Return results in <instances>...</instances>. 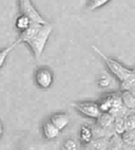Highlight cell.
<instances>
[{
	"label": "cell",
	"instance_id": "6da1fadb",
	"mask_svg": "<svg viewBox=\"0 0 135 150\" xmlns=\"http://www.w3.org/2000/svg\"><path fill=\"white\" fill-rule=\"evenodd\" d=\"M53 31V27L50 23H38L33 22L27 30L20 32L16 42L27 43L32 50L36 59H39L42 55L50 35Z\"/></svg>",
	"mask_w": 135,
	"mask_h": 150
},
{
	"label": "cell",
	"instance_id": "7a4b0ae2",
	"mask_svg": "<svg viewBox=\"0 0 135 150\" xmlns=\"http://www.w3.org/2000/svg\"><path fill=\"white\" fill-rule=\"evenodd\" d=\"M93 50L95 51V53L99 55V57L105 62V66L109 69V71L111 72V74L113 75L114 77L116 78L119 83H122L124 79H127V77L132 73L133 69H129L126 66H124L122 64H120L119 62H117L116 59H113L111 57L107 56L103 51H100L99 49L96 46H93Z\"/></svg>",
	"mask_w": 135,
	"mask_h": 150
},
{
	"label": "cell",
	"instance_id": "3957f363",
	"mask_svg": "<svg viewBox=\"0 0 135 150\" xmlns=\"http://www.w3.org/2000/svg\"><path fill=\"white\" fill-rule=\"evenodd\" d=\"M94 139L112 137L115 133V118L108 112H103L93 125Z\"/></svg>",
	"mask_w": 135,
	"mask_h": 150
},
{
	"label": "cell",
	"instance_id": "277c9868",
	"mask_svg": "<svg viewBox=\"0 0 135 150\" xmlns=\"http://www.w3.org/2000/svg\"><path fill=\"white\" fill-rule=\"evenodd\" d=\"M79 113L82 115L86 116L92 120H97L101 114V110H100L99 104L96 102H91V100H81V102H74L72 104Z\"/></svg>",
	"mask_w": 135,
	"mask_h": 150
},
{
	"label": "cell",
	"instance_id": "5b68a950",
	"mask_svg": "<svg viewBox=\"0 0 135 150\" xmlns=\"http://www.w3.org/2000/svg\"><path fill=\"white\" fill-rule=\"evenodd\" d=\"M34 81L37 88L41 90H48L54 83V74L48 67H39L34 74Z\"/></svg>",
	"mask_w": 135,
	"mask_h": 150
},
{
	"label": "cell",
	"instance_id": "8992f818",
	"mask_svg": "<svg viewBox=\"0 0 135 150\" xmlns=\"http://www.w3.org/2000/svg\"><path fill=\"white\" fill-rule=\"evenodd\" d=\"M19 3V12L20 14L27 15L33 22L38 23H48L46 20L40 15L38 10L35 8L31 0H18Z\"/></svg>",
	"mask_w": 135,
	"mask_h": 150
},
{
	"label": "cell",
	"instance_id": "52a82bcc",
	"mask_svg": "<svg viewBox=\"0 0 135 150\" xmlns=\"http://www.w3.org/2000/svg\"><path fill=\"white\" fill-rule=\"evenodd\" d=\"M107 150H135V147L129 145L122 139V135L114 134L109 141V145Z\"/></svg>",
	"mask_w": 135,
	"mask_h": 150
},
{
	"label": "cell",
	"instance_id": "ba28073f",
	"mask_svg": "<svg viewBox=\"0 0 135 150\" xmlns=\"http://www.w3.org/2000/svg\"><path fill=\"white\" fill-rule=\"evenodd\" d=\"M42 134L43 137H44V139L52 141V139H55L56 137H58V135L60 134V130L49 120V121L43 123Z\"/></svg>",
	"mask_w": 135,
	"mask_h": 150
},
{
	"label": "cell",
	"instance_id": "9c48e42d",
	"mask_svg": "<svg viewBox=\"0 0 135 150\" xmlns=\"http://www.w3.org/2000/svg\"><path fill=\"white\" fill-rule=\"evenodd\" d=\"M50 121L54 124L60 131H62V130L69 125V123H70V116L68 115L67 113L58 112V113L53 114V115L50 117Z\"/></svg>",
	"mask_w": 135,
	"mask_h": 150
},
{
	"label": "cell",
	"instance_id": "30bf717a",
	"mask_svg": "<svg viewBox=\"0 0 135 150\" xmlns=\"http://www.w3.org/2000/svg\"><path fill=\"white\" fill-rule=\"evenodd\" d=\"M19 150H46V146L39 141L22 139L19 144Z\"/></svg>",
	"mask_w": 135,
	"mask_h": 150
},
{
	"label": "cell",
	"instance_id": "8fae6325",
	"mask_svg": "<svg viewBox=\"0 0 135 150\" xmlns=\"http://www.w3.org/2000/svg\"><path fill=\"white\" fill-rule=\"evenodd\" d=\"M79 139L84 145L91 143L94 139V132H93V126L84 125L79 130Z\"/></svg>",
	"mask_w": 135,
	"mask_h": 150
},
{
	"label": "cell",
	"instance_id": "7c38bea8",
	"mask_svg": "<svg viewBox=\"0 0 135 150\" xmlns=\"http://www.w3.org/2000/svg\"><path fill=\"white\" fill-rule=\"evenodd\" d=\"M122 103L129 110L135 109V95L129 90H122Z\"/></svg>",
	"mask_w": 135,
	"mask_h": 150
},
{
	"label": "cell",
	"instance_id": "4fadbf2b",
	"mask_svg": "<svg viewBox=\"0 0 135 150\" xmlns=\"http://www.w3.org/2000/svg\"><path fill=\"white\" fill-rule=\"evenodd\" d=\"M31 23H32V20H31L27 15H23V14H19V16L17 17L16 22H15V25H16V29L20 32L27 30V28L30 27Z\"/></svg>",
	"mask_w": 135,
	"mask_h": 150
},
{
	"label": "cell",
	"instance_id": "5bb4252c",
	"mask_svg": "<svg viewBox=\"0 0 135 150\" xmlns=\"http://www.w3.org/2000/svg\"><path fill=\"white\" fill-rule=\"evenodd\" d=\"M111 0H88L86 6L89 11H95V10L103 8V6H105Z\"/></svg>",
	"mask_w": 135,
	"mask_h": 150
},
{
	"label": "cell",
	"instance_id": "9a60e30c",
	"mask_svg": "<svg viewBox=\"0 0 135 150\" xmlns=\"http://www.w3.org/2000/svg\"><path fill=\"white\" fill-rule=\"evenodd\" d=\"M124 123H126V129L135 128V109L128 110L127 114L124 116Z\"/></svg>",
	"mask_w": 135,
	"mask_h": 150
},
{
	"label": "cell",
	"instance_id": "2e32d148",
	"mask_svg": "<svg viewBox=\"0 0 135 150\" xmlns=\"http://www.w3.org/2000/svg\"><path fill=\"white\" fill-rule=\"evenodd\" d=\"M133 86H135V69H133L132 73L128 76L127 79H124L122 83H120L122 90H129Z\"/></svg>",
	"mask_w": 135,
	"mask_h": 150
},
{
	"label": "cell",
	"instance_id": "e0dca14e",
	"mask_svg": "<svg viewBox=\"0 0 135 150\" xmlns=\"http://www.w3.org/2000/svg\"><path fill=\"white\" fill-rule=\"evenodd\" d=\"M122 137L124 142L129 145H132L135 147V128L128 129L122 134Z\"/></svg>",
	"mask_w": 135,
	"mask_h": 150
},
{
	"label": "cell",
	"instance_id": "ac0fdd59",
	"mask_svg": "<svg viewBox=\"0 0 135 150\" xmlns=\"http://www.w3.org/2000/svg\"><path fill=\"white\" fill-rule=\"evenodd\" d=\"M17 45H18V43L15 41L11 46H8V47H6V48L2 49V50H0V69L2 68V66L4 64V62H6V57H8V55L10 54V52H11Z\"/></svg>",
	"mask_w": 135,
	"mask_h": 150
},
{
	"label": "cell",
	"instance_id": "d6986e66",
	"mask_svg": "<svg viewBox=\"0 0 135 150\" xmlns=\"http://www.w3.org/2000/svg\"><path fill=\"white\" fill-rule=\"evenodd\" d=\"M126 123H124V116L115 118V133L122 135L126 131Z\"/></svg>",
	"mask_w": 135,
	"mask_h": 150
},
{
	"label": "cell",
	"instance_id": "ffe728a7",
	"mask_svg": "<svg viewBox=\"0 0 135 150\" xmlns=\"http://www.w3.org/2000/svg\"><path fill=\"white\" fill-rule=\"evenodd\" d=\"M65 150H78V144L73 139H67L63 143Z\"/></svg>",
	"mask_w": 135,
	"mask_h": 150
},
{
	"label": "cell",
	"instance_id": "44dd1931",
	"mask_svg": "<svg viewBox=\"0 0 135 150\" xmlns=\"http://www.w3.org/2000/svg\"><path fill=\"white\" fill-rule=\"evenodd\" d=\"M97 83L100 88H107L111 83V81H110V78L107 77V76H101V77L98 79Z\"/></svg>",
	"mask_w": 135,
	"mask_h": 150
},
{
	"label": "cell",
	"instance_id": "7402d4cb",
	"mask_svg": "<svg viewBox=\"0 0 135 150\" xmlns=\"http://www.w3.org/2000/svg\"><path fill=\"white\" fill-rule=\"evenodd\" d=\"M81 150H97V149H95V148L91 147L90 145H84V147H82V149Z\"/></svg>",
	"mask_w": 135,
	"mask_h": 150
},
{
	"label": "cell",
	"instance_id": "603a6c76",
	"mask_svg": "<svg viewBox=\"0 0 135 150\" xmlns=\"http://www.w3.org/2000/svg\"><path fill=\"white\" fill-rule=\"evenodd\" d=\"M2 133H3V125H2V123L0 122V137H1Z\"/></svg>",
	"mask_w": 135,
	"mask_h": 150
}]
</instances>
